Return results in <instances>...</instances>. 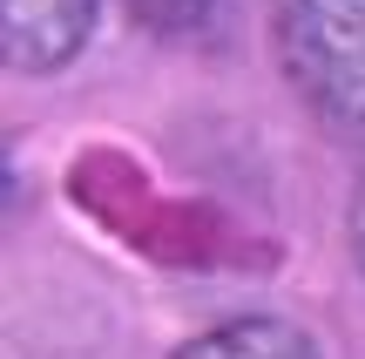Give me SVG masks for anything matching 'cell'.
<instances>
[{"mask_svg": "<svg viewBox=\"0 0 365 359\" xmlns=\"http://www.w3.org/2000/svg\"><path fill=\"white\" fill-rule=\"evenodd\" d=\"M277 61L325 129L365 143V0H277Z\"/></svg>", "mask_w": 365, "mask_h": 359, "instance_id": "obj_1", "label": "cell"}, {"mask_svg": "<svg viewBox=\"0 0 365 359\" xmlns=\"http://www.w3.org/2000/svg\"><path fill=\"white\" fill-rule=\"evenodd\" d=\"M176 359H325V353L291 319H230V325H217V333L190 339Z\"/></svg>", "mask_w": 365, "mask_h": 359, "instance_id": "obj_3", "label": "cell"}, {"mask_svg": "<svg viewBox=\"0 0 365 359\" xmlns=\"http://www.w3.org/2000/svg\"><path fill=\"white\" fill-rule=\"evenodd\" d=\"M122 7H129L149 34H196L223 0H122Z\"/></svg>", "mask_w": 365, "mask_h": 359, "instance_id": "obj_4", "label": "cell"}, {"mask_svg": "<svg viewBox=\"0 0 365 359\" xmlns=\"http://www.w3.org/2000/svg\"><path fill=\"white\" fill-rule=\"evenodd\" d=\"M88 27H95V0H7V21H0L7 68H21V75H54L61 61L81 54Z\"/></svg>", "mask_w": 365, "mask_h": 359, "instance_id": "obj_2", "label": "cell"}, {"mask_svg": "<svg viewBox=\"0 0 365 359\" xmlns=\"http://www.w3.org/2000/svg\"><path fill=\"white\" fill-rule=\"evenodd\" d=\"M352 258H359V271H365V183H359V197H352Z\"/></svg>", "mask_w": 365, "mask_h": 359, "instance_id": "obj_5", "label": "cell"}]
</instances>
